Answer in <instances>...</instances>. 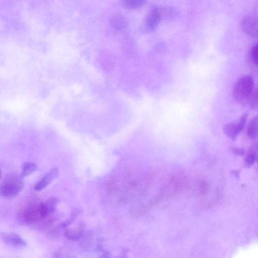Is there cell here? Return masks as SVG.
<instances>
[{
	"label": "cell",
	"mask_w": 258,
	"mask_h": 258,
	"mask_svg": "<svg viewBox=\"0 0 258 258\" xmlns=\"http://www.w3.org/2000/svg\"><path fill=\"white\" fill-rule=\"evenodd\" d=\"M253 79L249 75H245L240 78L235 84L232 95L237 102L245 103L253 91Z\"/></svg>",
	"instance_id": "cell-1"
},
{
	"label": "cell",
	"mask_w": 258,
	"mask_h": 258,
	"mask_svg": "<svg viewBox=\"0 0 258 258\" xmlns=\"http://www.w3.org/2000/svg\"><path fill=\"white\" fill-rule=\"evenodd\" d=\"M23 186V177L21 175L9 174L0 185V196L5 199L13 198L21 191Z\"/></svg>",
	"instance_id": "cell-2"
},
{
	"label": "cell",
	"mask_w": 258,
	"mask_h": 258,
	"mask_svg": "<svg viewBox=\"0 0 258 258\" xmlns=\"http://www.w3.org/2000/svg\"><path fill=\"white\" fill-rule=\"evenodd\" d=\"M247 117V113H245L240 116L238 121L225 123L223 126L225 135L231 139H235L243 129Z\"/></svg>",
	"instance_id": "cell-3"
},
{
	"label": "cell",
	"mask_w": 258,
	"mask_h": 258,
	"mask_svg": "<svg viewBox=\"0 0 258 258\" xmlns=\"http://www.w3.org/2000/svg\"><path fill=\"white\" fill-rule=\"evenodd\" d=\"M162 21L160 12V8L153 6L146 18L144 25L146 30L151 32L154 31Z\"/></svg>",
	"instance_id": "cell-4"
},
{
	"label": "cell",
	"mask_w": 258,
	"mask_h": 258,
	"mask_svg": "<svg viewBox=\"0 0 258 258\" xmlns=\"http://www.w3.org/2000/svg\"><path fill=\"white\" fill-rule=\"evenodd\" d=\"M241 28L243 33L247 36L256 38L257 36V25L256 20L251 17L244 18L241 21Z\"/></svg>",
	"instance_id": "cell-5"
},
{
	"label": "cell",
	"mask_w": 258,
	"mask_h": 258,
	"mask_svg": "<svg viewBox=\"0 0 258 258\" xmlns=\"http://www.w3.org/2000/svg\"><path fill=\"white\" fill-rule=\"evenodd\" d=\"M1 237L7 245L15 247H23L26 245V241L19 235L13 232H2Z\"/></svg>",
	"instance_id": "cell-6"
},
{
	"label": "cell",
	"mask_w": 258,
	"mask_h": 258,
	"mask_svg": "<svg viewBox=\"0 0 258 258\" xmlns=\"http://www.w3.org/2000/svg\"><path fill=\"white\" fill-rule=\"evenodd\" d=\"M58 175L57 168L51 169L38 180L34 186V189L37 191H41L48 186Z\"/></svg>",
	"instance_id": "cell-7"
},
{
	"label": "cell",
	"mask_w": 258,
	"mask_h": 258,
	"mask_svg": "<svg viewBox=\"0 0 258 258\" xmlns=\"http://www.w3.org/2000/svg\"><path fill=\"white\" fill-rule=\"evenodd\" d=\"M109 22L111 28L118 32L124 30L128 24L126 19L120 14L112 15L110 18Z\"/></svg>",
	"instance_id": "cell-8"
},
{
	"label": "cell",
	"mask_w": 258,
	"mask_h": 258,
	"mask_svg": "<svg viewBox=\"0 0 258 258\" xmlns=\"http://www.w3.org/2000/svg\"><path fill=\"white\" fill-rule=\"evenodd\" d=\"M122 6L130 10H135L143 7L146 0H121Z\"/></svg>",
	"instance_id": "cell-9"
},
{
	"label": "cell",
	"mask_w": 258,
	"mask_h": 258,
	"mask_svg": "<svg viewBox=\"0 0 258 258\" xmlns=\"http://www.w3.org/2000/svg\"><path fill=\"white\" fill-rule=\"evenodd\" d=\"M257 117H253L249 122L247 127V135L250 139H255L257 136Z\"/></svg>",
	"instance_id": "cell-10"
},
{
	"label": "cell",
	"mask_w": 258,
	"mask_h": 258,
	"mask_svg": "<svg viewBox=\"0 0 258 258\" xmlns=\"http://www.w3.org/2000/svg\"><path fill=\"white\" fill-rule=\"evenodd\" d=\"M37 167L35 164L31 162H25L22 167L21 176L23 178L33 173Z\"/></svg>",
	"instance_id": "cell-11"
},
{
	"label": "cell",
	"mask_w": 258,
	"mask_h": 258,
	"mask_svg": "<svg viewBox=\"0 0 258 258\" xmlns=\"http://www.w3.org/2000/svg\"><path fill=\"white\" fill-rule=\"evenodd\" d=\"M160 12L162 20H170L175 16V10L170 7L160 8Z\"/></svg>",
	"instance_id": "cell-12"
},
{
	"label": "cell",
	"mask_w": 258,
	"mask_h": 258,
	"mask_svg": "<svg viewBox=\"0 0 258 258\" xmlns=\"http://www.w3.org/2000/svg\"><path fill=\"white\" fill-rule=\"evenodd\" d=\"M83 231L81 230H73L67 229L65 232L66 237L72 240H78L82 237Z\"/></svg>",
	"instance_id": "cell-13"
},
{
	"label": "cell",
	"mask_w": 258,
	"mask_h": 258,
	"mask_svg": "<svg viewBox=\"0 0 258 258\" xmlns=\"http://www.w3.org/2000/svg\"><path fill=\"white\" fill-rule=\"evenodd\" d=\"M249 55L252 62L257 66L258 63V47L257 44L253 45L251 48Z\"/></svg>",
	"instance_id": "cell-14"
},
{
	"label": "cell",
	"mask_w": 258,
	"mask_h": 258,
	"mask_svg": "<svg viewBox=\"0 0 258 258\" xmlns=\"http://www.w3.org/2000/svg\"><path fill=\"white\" fill-rule=\"evenodd\" d=\"M250 108H254L257 104V89L253 90L251 94L248 101Z\"/></svg>",
	"instance_id": "cell-15"
},
{
	"label": "cell",
	"mask_w": 258,
	"mask_h": 258,
	"mask_svg": "<svg viewBox=\"0 0 258 258\" xmlns=\"http://www.w3.org/2000/svg\"><path fill=\"white\" fill-rule=\"evenodd\" d=\"M256 157V153L254 148L251 149L248 153L246 157L245 162L247 164L251 165L254 162Z\"/></svg>",
	"instance_id": "cell-16"
},
{
	"label": "cell",
	"mask_w": 258,
	"mask_h": 258,
	"mask_svg": "<svg viewBox=\"0 0 258 258\" xmlns=\"http://www.w3.org/2000/svg\"><path fill=\"white\" fill-rule=\"evenodd\" d=\"M232 151L237 155H242L244 153V150L243 149L234 148Z\"/></svg>",
	"instance_id": "cell-17"
},
{
	"label": "cell",
	"mask_w": 258,
	"mask_h": 258,
	"mask_svg": "<svg viewBox=\"0 0 258 258\" xmlns=\"http://www.w3.org/2000/svg\"><path fill=\"white\" fill-rule=\"evenodd\" d=\"M2 170H1V168H0V178H1V177H2Z\"/></svg>",
	"instance_id": "cell-18"
}]
</instances>
